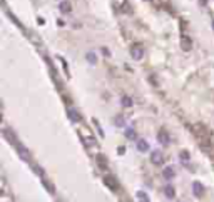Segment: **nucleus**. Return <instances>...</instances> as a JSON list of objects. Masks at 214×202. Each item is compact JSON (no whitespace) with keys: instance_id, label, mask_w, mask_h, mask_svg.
Listing matches in <instances>:
<instances>
[{"instance_id":"1","label":"nucleus","mask_w":214,"mask_h":202,"mask_svg":"<svg viewBox=\"0 0 214 202\" xmlns=\"http://www.w3.org/2000/svg\"><path fill=\"white\" fill-rule=\"evenodd\" d=\"M193 130H194V134H196V137H198V140L201 142V144L206 147V149H209V145H211V142H209V130L204 127L203 124H196L193 127Z\"/></svg>"},{"instance_id":"2","label":"nucleus","mask_w":214,"mask_h":202,"mask_svg":"<svg viewBox=\"0 0 214 202\" xmlns=\"http://www.w3.org/2000/svg\"><path fill=\"white\" fill-rule=\"evenodd\" d=\"M131 55L134 60H141L142 57H144V47L141 45V44H134V45L131 47Z\"/></svg>"},{"instance_id":"3","label":"nucleus","mask_w":214,"mask_h":202,"mask_svg":"<svg viewBox=\"0 0 214 202\" xmlns=\"http://www.w3.org/2000/svg\"><path fill=\"white\" fill-rule=\"evenodd\" d=\"M114 5L117 7V10L124 12V14H131L132 12V9H131L127 0H114Z\"/></svg>"},{"instance_id":"4","label":"nucleus","mask_w":214,"mask_h":202,"mask_svg":"<svg viewBox=\"0 0 214 202\" xmlns=\"http://www.w3.org/2000/svg\"><path fill=\"white\" fill-rule=\"evenodd\" d=\"M181 49H183L184 52H189V50L193 49V40H191L189 37L183 35L181 37Z\"/></svg>"},{"instance_id":"5","label":"nucleus","mask_w":214,"mask_h":202,"mask_svg":"<svg viewBox=\"0 0 214 202\" xmlns=\"http://www.w3.org/2000/svg\"><path fill=\"white\" fill-rule=\"evenodd\" d=\"M157 140L161 142V145H169V142H171V137H169V134H167L166 130H161V132L157 134Z\"/></svg>"},{"instance_id":"6","label":"nucleus","mask_w":214,"mask_h":202,"mask_svg":"<svg viewBox=\"0 0 214 202\" xmlns=\"http://www.w3.org/2000/svg\"><path fill=\"white\" fill-rule=\"evenodd\" d=\"M162 176H164V179H167V181L174 179V176H176V171H174V167H172V166L164 167V171H162Z\"/></svg>"},{"instance_id":"7","label":"nucleus","mask_w":214,"mask_h":202,"mask_svg":"<svg viewBox=\"0 0 214 202\" xmlns=\"http://www.w3.org/2000/svg\"><path fill=\"white\" fill-rule=\"evenodd\" d=\"M104 182L107 184V186H109L110 191H117V186H119V184H117V181H115L112 176H105V177H104Z\"/></svg>"},{"instance_id":"8","label":"nucleus","mask_w":214,"mask_h":202,"mask_svg":"<svg viewBox=\"0 0 214 202\" xmlns=\"http://www.w3.org/2000/svg\"><path fill=\"white\" fill-rule=\"evenodd\" d=\"M162 161H164V159H162L161 152H159V150H154V152H152V156H151V162L154 164V166H161Z\"/></svg>"},{"instance_id":"9","label":"nucleus","mask_w":214,"mask_h":202,"mask_svg":"<svg viewBox=\"0 0 214 202\" xmlns=\"http://www.w3.org/2000/svg\"><path fill=\"white\" fill-rule=\"evenodd\" d=\"M193 194L196 197H201L204 194V187H203L201 182H194V184H193Z\"/></svg>"},{"instance_id":"10","label":"nucleus","mask_w":214,"mask_h":202,"mask_svg":"<svg viewBox=\"0 0 214 202\" xmlns=\"http://www.w3.org/2000/svg\"><path fill=\"white\" fill-rule=\"evenodd\" d=\"M67 115H69V119L72 120V122H80V115H79V112L75 109H72V107H69L67 109Z\"/></svg>"},{"instance_id":"11","label":"nucleus","mask_w":214,"mask_h":202,"mask_svg":"<svg viewBox=\"0 0 214 202\" xmlns=\"http://www.w3.org/2000/svg\"><path fill=\"white\" fill-rule=\"evenodd\" d=\"M137 150L139 152H147L149 150V142L146 139H139L137 140Z\"/></svg>"},{"instance_id":"12","label":"nucleus","mask_w":214,"mask_h":202,"mask_svg":"<svg viewBox=\"0 0 214 202\" xmlns=\"http://www.w3.org/2000/svg\"><path fill=\"white\" fill-rule=\"evenodd\" d=\"M70 10H72L70 2H69V0H62V2H60V12H62V14H69Z\"/></svg>"},{"instance_id":"13","label":"nucleus","mask_w":214,"mask_h":202,"mask_svg":"<svg viewBox=\"0 0 214 202\" xmlns=\"http://www.w3.org/2000/svg\"><path fill=\"white\" fill-rule=\"evenodd\" d=\"M164 194H166L167 199H174V197H176V191H174L172 186H166L164 187Z\"/></svg>"},{"instance_id":"14","label":"nucleus","mask_w":214,"mask_h":202,"mask_svg":"<svg viewBox=\"0 0 214 202\" xmlns=\"http://www.w3.org/2000/svg\"><path fill=\"white\" fill-rule=\"evenodd\" d=\"M95 161H97V164H99V167L102 169V171H107V162H105V157L102 156V154H99Z\"/></svg>"},{"instance_id":"15","label":"nucleus","mask_w":214,"mask_h":202,"mask_svg":"<svg viewBox=\"0 0 214 202\" xmlns=\"http://www.w3.org/2000/svg\"><path fill=\"white\" fill-rule=\"evenodd\" d=\"M136 197H137V201L139 202H149V196H147L144 191H137Z\"/></svg>"},{"instance_id":"16","label":"nucleus","mask_w":214,"mask_h":202,"mask_svg":"<svg viewBox=\"0 0 214 202\" xmlns=\"http://www.w3.org/2000/svg\"><path fill=\"white\" fill-rule=\"evenodd\" d=\"M125 137H127L129 140H134V139L137 137L136 130H134V129H127V130H125Z\"/></svg>"},{"instance_id":"17","label":"nucleus","mask_w":214,"mask_h":202,"mask_svg":"<svg viewBox=\"0 0 214 202\" xmlns=\"http://www.w3.org/2000/svg\"><path fill=\"white\" fill-rule=\"evenodd\" d=\"M122 105H124V107H131L132 105V99L129 97V95H124V97H122Z\"/></svg>"},{"instance_id":"18","label":"nucleus","mask_w":214,"mask_h":202,"mask_svg":"<svg viewBox=\"0 0 214 202\" xmlns=\"http://www.w3.org/2000/svg\"><path fill=\"white\" fill-rule=\"evenodd\" d=\"M85 59H87V62H89V64H95V62H97V57H95V54H92V52L87 54Z\"/></svg>"},{"instance_id":"19","label":"nucleus","mask_w":214,"mask_h":202,"mask_svg":"<svg viewBox=\"0 0 214 202\" xmlns=\"http://www.w3.org/2000/svg\"><path fill=\"white\" fill-rule=\"evenodd\" d=\"M179 157H181V161L183 162H189V152H186V150H181V154H179Z\"/></svg>"},{"instance_id":"20","label":"nucleus","mask_w":214,"mask_h":202,"mask_svg":"<svg viewBox=\"0 0 214 202\" xmlns=\"http://www.w3.org/2000/svg\"><path fill=\"white\" fill-rule=\"evenodd\" d=\"M85 144L89 145V147H92V145H95V140L90 139V137H85Z\"/></svg>"},{"instance_id":"21","label":"nucleus","mask_w":214,"mask_h":202,"mask_svg":"<svg viewBox=\"0 0 214 202\" xmlns=\"http://www.w3.org/2000/svg\"><path fill=\"white\" fill-rule=\"evenodd\" d=\"M102 54H104L105 57H109V55H110V52L107 50V49H105V47H102Z\"/></svg>"},{"instance_id":"22","label":"nucleus","mask_w":214,"mask_h":202,"mask_svg":"<svg viewBox=\"0 0 214 202\" xmlns=\"http://www.w3.org/2000/svg\"><path fill=\"white\" fill-rule=\"evenodd\" d=\"M115 124H117V125H124V120H122V117H119V119H117V122H115Z\"/></svg>"},{"instance_id":"23","label":"nucleus","mask_w":214,"mask_h":202,"mask_svg":"<svg viewBox=\"0 0 214 202\" xmlns=\"http://www.w3.org/2000/svg\"><path fill=\"white\" fill-rule=\"evenodd\" d=\"M147 2H152V4H156V5H159V4H161V0H147Z\"/></svg>"},{"instance_id":"24","label":"nucleus","mask_w":214,"mask_h":202,"mask_svg":"<svg viewBox=\"0 0 214 202\" xmlns=\"http://www.w3.org/2000/svg\"><path fill=\"white\" fill-rule=\"evenodd\" d=\"M201 4H203V5H206V0H201Z\"/></svg>"},{"instance_id":"25","label":"nucleus","mask_w":214,"mask_h":202,"mask_svg":"<svg viewBox=\"0 0 214 202\" xmlns=\"http://www.w3.org/2000/svg\"><path fill=\"white\" fill-rule=\"evenodd\" d=\"M213 27H214V22H213Z\"/></svg>"}]
</instances>
